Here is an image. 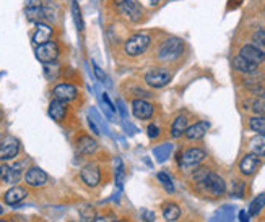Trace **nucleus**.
<instances>
[{
  "label": "nucleus",
  "instance_id": "f257e3e1",
  "mask_svg": "<svg viewBox=\"0 0 265 222\" xmlns=\"http://www.w3.org/2000/svg\"><path fill=\"white\" fill-rule=\"evenodd\" d=\"M205 159H207V151L202 148H187L182 151L181 154L176 156L178 166L181 170H184V172H190V170H193L196 167L202 166V163Z\"/></svg>",
  "mask_w": 265,
  "mask_h": 222
},
{
  "label": "nucleus",
  "instance_id": "f03ea898",
  "mask_svg": "<svg viewBox=\"0 0 265 222\" xmlns=\"http://www.w3.org/2000/svg\"><path fill=\"white\" fill-rule=\"evenodd\" d=\"M184 41L179 37H168L158 47L156 57L161 62H174L182 54H184Z\"/></svg>",
  "mask_w": 265,
  "mask_h": 222
},
{
  "label": "nucleus",
  "instance_id": "7ed1b4c3",
  "mask_svg": "<svg viewBox=\"0 0 265 222\" xmlns=\"http://www.w3.org/2000/svg\"><path fill=\"white\" fill-rule=\"evenodd\" d=\"M197 188L202 191V193H205L211 198H221V196H225L228 191V185H226L225 178L217 172H211L207 177V180Z\"/></svg>",
  "mask_w": 265,
  "mask_h": 222
},
{
  "label": "nucleus",
  "instance_id": "20e7f679",
  "mask_svg": "<svg viewBox=\"0 0 265 222\" xmlns=\"http://www.w3.org/2000/svg\"><path fill=\"white\" fill-rule=\"evenodd\" d=\"M150 44H151V37L145 33H138V34H134L132 37H129L126 41L124 52L129 57H138V55L147 52Z\"/></svg>",
  "mask_w": 265,
  "mask_h": 222
},
{
  "label": "nucleus",
  "instance_id": "39448f33",
  "mask_svg": "<svg viewBox=\"0 0 265 222\" xmlns=\"http://www.w3.org/2000/svg\"><path fill=\"white\" fill-rule=\"evenodd\" d=\"M80 178L88 188H98L103 181V169L96 163H90L81 167Z\"/></svg>",
  "mask_w": 265,
  "mask_h": 222
},
{
  "label": "nucleus",
  "instance_id": "423d86ee",
  "mask_svg": "<svg viewBox=\"0 0 265 222\" xmlns=\"http://www.w3.org/2000/svg\"><path fill=\"white\" fill-rule=\"evenodd\" d=\"M172 78V73L169 72L168 68L165 67H156V68H151L145 73V83L150 86V88H155V89H160V88H165Z\"/></svg>",
  "mask_w": 265,
  "mask_h": 222
},
{
  "label": "nucleus",
  "instance_id": "0eeeda50",
  "mask_svg": "<svg viewBox=\"0 0 265 222\" xmlns=\"http://www.w3.org/2000/svg\"><path fill=\"white\" fill-rule=\"evenodd\" d=\"M260 166H262V159L256 154L248 153V154H244L238 163V170L242 177H252L257 174Z\"/></svg>",
  "mask_w": 265,
  "mask_h": 222
},
{
  "label": "nucleus",
  "instance_id": "6e6552de",
  "mask_svg": "<svg viewBox=\"0 0 265 222\" xmlns=\"http://www.w3.org/2000/svg\"><path fill=\"white\" fill-rule=\"evenodd\" d=\"M34 54H36V58L39 60V62H43L44 65H47V64H54L56 62V60L59 58L60 50H59L57 43L49 41L46 44L38 46L36 50H34Z\"/></svg>",
  "mask_w": 265,
  "mask_h": 222
},
{
  "label": "nucleus",
  "instance_id": "1a4fd4ad",
  "mask_svg": "<svg viewBox=\"0 0 265 222\" xmlns=\"http://www.w3.org/2000/svg\"><path fill=\"white\" fill-rule=\"evenodd\" d=\"M20 153V139L15 136H5L0 141V160L7 163L18 156Z\"/></svg>",
  "mask_w": 265,
  "mask_h": 222
},
{
  "label": "nucleus",
  "instance_id": "9d476101",
  "mask_svg": "<svg viewBox=\"0 0 265 222\" xmlns=\"http://www.w3.org/2000/svg\"><path fill=\"white\" fill-rule=\"evenodd\" d=\"M132 114L138 120H151L155 115V106L148 103L147 99H134L132 100Z\"/></svg>",
  "mask_w": 265,
  "mask_h": 222
},
{
  "label": "nucleus",
  "instance_id": "9b49d317",
  "mask_svg": "<svg viewBox=\"0 0 265 222\" xmlns=\"http://www.w3.org/2000/svg\"><path fill=\"white\" fill-rule=\"evenodd\" d=\"M52 94H54V99L64 100V103L68 104V103H74L78 97V88L70 83H59L54 86Z\"/></svg>",
  "mask_w": 265,
  "mask_h": 222
},
{
  "label": "nucleus",
  "instance_id": "f8f14e48",
  "mask_svg": "<svg viewBox=\"0 0 265 222\" xmlns=\"http://www.w3.org/2000/svg\"><path fill=\"white\" fill-rule=\"evenodd\" d=\"M75 148H77V153L81 156H93L99 151L98 141L95 138H91L90 135L78 136V139L75 141Z\"/></svg>",
  "mask_w": 265,
  "mask_h": 222
},
{
  "label": "nucleus",
  "instance_id": "ddd939ff",
  "mask_svg": "<svg viewBox=\"0 0 265 222\" xmlns=\"http://www.w3.org/2000/svg\"><path fill=\"white\" fill-rule=\"evenodd\" d=\"M114 5L116 8L119 10V13L120 15H124L127 16L130 22H134L137 23L138 19L142 18V12H140V8L132 2V0H114Z\"/></svg>",
  "mask_w": 265,
  "mask_h": 222
},
{
  "label": "nucleus",
  "instance_id": "4468645a",
  "mask_svg": "<svg viewBox=\"0 0 265 222\" xmlns=\"http://www.w3.org/2000/svg\"><path fill=\"white\" fill-rule=\"evenodd\" d=\"M239 55L244 57L246 60H249V62L256 64V65H260L265 62V50L260 49L259 46L256 44H244L239 50Z\"/></svg>",
  "mask_w": 265,
  "mask_h": 222
},
{
  "label": "nucleus",
  "instance_id": "2eb2a0df",
  "mask_svg": "<svg viewBox=\"0 0 265 222\" xmlns=\"http://www.w3.org/2000/svg\"><path fill=\"white\" fill-rule=\"evenodd\" d=\"M47 180H49L47 174L41 167H29L25 174V181L29 187H34V188L44 187L47 184Z\"/></svg>",
  "mask_w": 265,
  "mask_h": 222
},
{
  "label": "nucleus",
  "instance_id": "dca6fc26",
  "mask_svg": "<svg viewBox=\"0 0 265 222\" xmlns=\"http://www.w3.org/2000/svg\"><path fill=\"white\" fill-rule=\"evenodd\" d=\"M208 128H210V124L208 122L199 120V122H196V124H192V125L187 127L186 133H184V138L187 141H199V139H202L203 136L207 135Z\"/></svg>",
  "mask_w": 265,
  "mask_h": 222
},
{
  "label": "nucleus",
  "instance_id": "f3484780",
  "mask_svg": "<svg viewBox=\"0 0 265 222\" xmlns=\"http://www.w3.org/2000/svg\"><path fill=\"white\" fill-rule=\"evenodd\" d=\"M22 178V170H20V166H8V164H2L0 166V180L4 184L8 185H15Z\"/></svg>",
  "mask_w": 265,
  "mask_h": 222
},
{
  "label": "nucleus",
  "instance_id": "a211bd4d",
  "mask_svg": "<svg viewBox=\"0 0 265 222\" xmlns=\"http://www.w3.org/2000/svg\"><path fill=\"white\" fill-rule=\"evenodd\" d=\"M28 196V190L25 187H12L10 190L5 191V195H4V201L8 205V206H16L20 205L22 201H25Z\"/></svg>",
  "mask_w": 265,
  "mask_h": 222
},
{
  "label": "nucleus",
  "instance_id": "6ab92c4d",
  "mask_svg": "<svg viewBox=\"0 0 265 222\" xmlns=\"http://www.w3.org/2000/svg\"><path fill=\"white\" fill-rule=\"evenodd\" d=\"M54 31L52 28H50V25L47 23H36V29H34V34H33V44L38 47L41 44H46L50 41V37H52Z\"/></svg>",
  "mask_w": 265,
  "mask_h": 222
},
{
  "label": "nucleus",
  "instance_id": "aec40b11",
  "mask_svg": "<svg viewBox=\"0 0 265 222\" xmlns=\"http://www.w3.org/2000/svg\"><path fill=\"white\" fill-rule=\"evenodd\" d=\"M67 112H68V106L64 100H59V99H52L49 104V109H47V114L49 117L56 120V122H62V120L67 117Z\"/></svg>",
  "mask_w": 265,
  "mask_h": 222
},
{
  "label": "nucleus",
  "instance_id": "412c9836",
  "mask_svg": "<svg viewBox=\"0 0 265 222\" xmlns=\"http://www.w3.org/2000/svg\"><path fill=\"white\" fill-rule=\"evenodd\" d=\"M161 214L166 222H178L182 216V209L174 201H166L161 205Z\"/></svg>",
  "mask_w": 265,
  "mask_h": 222
},
{
  "label": "nucleus",
  "instance_id": "4be33fe9",
  "mask_svg": "<svg viewBox=\"0 0 265 222\" xmlns=\"http://www.w3.org/2000/svg\"><path fill=\"white\" fill-rule=\"evenodd\" d=\"M189 127V118L187 115H178L174 120H172V124H171V130H169V133H171V138H174V139H179L184 136L186 133V130Z\"/></svg>",
  "mask_w": 265,
  "mask_h": 222
},
{
  "label": "nucleus",
  "instance_id": "5701e85b",
  "mask_svg": "<svg viewBox=\"0 0 265 222\" xmlns=\"http://www.w3.org/2000/svg\"><path fill=\"white\" fill-rule=\"evenodd\" d=\"M25 13H26V18L29 22H34V23H46V19L50 18V10L39 5V7H31V8H25Z\"/></svg>",
  "mask_w": 265,
  "mask_h": 222
},
{
  "label": "nucleus",
  "instance_id": "b1692460",
  "mask_svg": "<svg viewBox=\"0 0 265 222\" xmlns=\"http://www.w3.org/2000/svg\"><path fill=\"white\" fill-rule=\"evenodd\" d=\"M233 67L236 72L239 73H244V75H252V73H257V70H259V65L256 64H252L249 62V60H246L244 57H241L239 54L233 58Z\"/></svg>",
  "mask_w": 265,
  "mask_h": 222
},
{
  "label": "nucleus",
  "instance_id": "393cba45",
  "mask_svg": "<svg viewBox=\"0 0 265 222\" xmlns=\"http://www.w3.org/2000/svg\"><path fill=\"white\" fill-rule=\"evenodd\" d=\"M211 172H213V170L208 166H199V167H196L193 170H190V177H189L190 184L196 185V187H200Z\"/></svg>",
  "mask_w": 265,
  "mask_h": 222
},
{
  "label": "nucleus",
  "instance_id": "a878e982",
  "mask_svg": "<svg viewBox=\"0 0 265 222\" xmlns=\"http://www.w3.org/2000/svg\"><path fill=\"white\" fill-rule=\"evenodd\" d=\"M249 149L252 154L259 156L260 159L265 157V136L263 135H256L249 141Z\"/></svg>",
  "mask_w": 265,
  "mask_h": 222
},
{
  "label": "nucleus",
  "instance_id": "bb28decb",
  "mask_svg": "<svg viewBox=\"0 0 265 222\" xmlns=\"http://www.w3.org/2000/svg\"><path fill=\"white\" fill-rule=\"evenodd\" d=\"M248 128L256 135L265 136V115H252L248 120Z\"/></svg>",
  "mask_w": 265,
  "mask_h": 222
},
{
  "label": "nucleus",
  "instance_id": "cd10ccee",
  "mask_svg": "<svg viewBox=\"0 0 265 222\" xmlns=\"http://www.w3.org/2000/svg\"><path fill=\"white\" fill-rule=\"evenodd\" d=\"M263 209H265V193H260L259 196L254 198L252 203L249 205V216L256 217L262 213Z\"/></svg>",
  "mask_w": 265,
  "mask_h": 222
},
{
  "label": "nucleus",
  "instance_id": "c85d7f7f",
  "mask_svg": "<svg viewBox=\"0 0 265 222\" xmlns=\"http://www.w3.org/2000/svg\"><path fill=\"white\" fill-rule=\"evenodd\" d=\"M78 214H80V220L81 222H95V219L98 217V211L93 206H81L78 209Z\"/></svg>",
  "mask_w": 265,
  "mask_h": 222
},
{
  "label": "nucleus",
  "instance_id": "c756f323",
  "mask_svg": "<svg viewBox=\"0 0 265 222\" xmlns=\"http://www.w3.org/2000/svg\"><path fill=\"white\" fill-rule=\"evenodd\" d=\"M231 195L236 198H244L246 196V181L241 178H234L231 181Z\"/></svg>",
  "mask_w": 265,
  "mask_h": 222
},
{
  "label": "nucleus",
  "instance_id": "7c9ffc66",
  "mask_svg": "<svg viewBox=\"0 0 265 222\" xmlns=\"http://www.w3.org/2000/svg\"><path fill=\"white\" fill-rule=\"evenodd\" d=\"M249 110H252L256 115H265V99H260V97H254L249 100Z\"/></svg>",
  "mask_w": 265,
  "mask_h": 222
},
{
  "label": "nucleus",
  "instance_id": "2f4dec72",
  "mask_svg": "<svg viewBox=\"0 0 265 222\" xmlns=\"http://www.w3.org/2000/svg\"><path fill=\"white\" fill-rule=\"evenodd\" d=\"M156 178H158V181L161 184V187L165 188L168 193H174V184H172L169 174H166V172H158Z\"/></svg>",
  "mask_w": 265,
  "mask_h": 222
},
{
  "label": "nucleus",
  "instance_id": "473e14b6",
  "mask_svg": "<svg viewBox=\"0 0 265 222\" xmlns=\"http://www.w3.org/2000/svg\"><path fill=\"white\" fill-rule=\"evenodd\" d=\"M72 13H74V19H75V25L78 28V31H83L85 23H83V16H81V10H80V5H78L77 0L72 2Z\"/></svg>",
  "mask_w": 265,
  "mask_h": 222
},
{
  "label": "nucleus",
  "instance_id": "72a5a7b5",
  "mask_svg": "<svg viewBox=\"0 0 265 222\" xmlns=\"http://www.w3.org/2000/svg\"><path fill=\"white\" fill-rule=\"evenodd\" d=\"M252 44H256L265 50V29L263 28L257 29V31L252 34Z\"/></svg>",
  "mask_w": 265,
  "mask_h": 222
},
{
  "label": "nucleus",
  "instance_id": "f704fd0d",
  "mask_svg": "<svg viewBox=\"0 0 265 222\" xmlns=\"http://www.w3.org/2000/svg\"><path fill=\"white\" fill-rule=\"evenodd\" d=\"M116 164H117V169H116V172H114V175H116V184L120 188L122 187V181H124V177H126V170H124V164H122L120 159L116 160Z\"/></svg>",
  "mask_w": 265,
  "mask_h": 222
},
{
  "label": "nucleus",
  "instance_id": "c9c22d12",
  "mask_svg": "<svg viewBox=\"0 0 265 222\" xmlns=\"http://www.w3.org/2000/svg\"><path fill=\"white\" fill-rule=\"evenodd\" d=\"M147 133H148V136H150L151 139H156V138L161 135V130H160V127H158L156 124H150V125L147 127Z\"/></svg>",
  "mask_w": 265,
  "mask_h": 222
},
{
  "label": "nucleus",
  "instance_id": "e433bc0d",
  "mask_svg": "<svg viewBox=\"0 0 265 222\" xmlns=\"http://www.w3.org/2000/svg\"><path fill=\"white\" fill-rule=\"evenodd\" d=\"M93 70H95V75H96V78H99L101 82L103 83H106V79H108V76H106V73L103 72V70H101L98 65H96V62H93Z\"/></svg>",
  "mask_w": 265,
  "mask_h": 222
},
{
  "label": "nucleus",
  "instance_id": "4c0bfd02",
  "mask_svg": "<svg viewBox=\"0 0 265 222\" xmlns=\"http://www.w3.org/2000/svg\"><path fill=\"white\" fill-rule=\"evenodd\" d=\"M142 217H144L145 222H153V220H155V214L150 213L148 209H144V211H142Z\"/></svg>",
  "mask_w": 265,
  "mask_h": 222
},
{
  "label": "nucleus",
  "instance_id": "58836bf2",
  "mask_svg": "<svg viewBox=\"0 0 265 222\" xmlns=\"http://www.w3.org/2000/svg\"><path fill=\"white\" fill-rule=\"evenodd\" d=\"M113 216L109 214H98V217L95 219V222H113Z\"/></svg>",
  "mask_w": 265,
  "mask_h": 222
},
{
  "label": "nucleus",
  "instance_id": "ea45409f",
  "mask_svg": "<svg viewBox=\"0 0 265 222\" xmlns=\"http://www.w3.org/2000/svg\"><path fill=\"white\" fill-rule=\"evenodd\" d=\"M39 5H43V4H41V0H28V2H26V8L39 7Z\"/></svg>",
  "mask_w": 265,
  "mask_h": 222
},
{
  "label": "nucleus",
  "instance_id": "a19ab883",
  "mask_svg": "<svg viewBox=\"0 0 265 222\" xmlns=\"http://www.w3.org/2000/svg\"><path fill=\"white\" fill-rule=\"evenodd\" d=\"M113 222H127L126 219H113Z\"/></svg>",
  "mask_w": 265,
  "mask_h": 222
},
{
  "label": "nucleus",
  "instance_id": "79ce46f5",
  "mask_svg": "<svg viewBox=\"0 0 265 222\" xmlns=\"http://www.w3.org/2000/svg\"><path fill=\"white\" fill-rule=\"evenodd\" d=\"M158 2H160V0H150V4H151V5H156Z\"/></svg>",
  "mask_w": 265,
  "mask_h": 222
},
{
  "label": "nucleus",
  "instance_id": "37998d69",
  "mask_svg": "<svg viewBox=\"0 0 265 222\" xmlns=\"http://www.w3.org/2000/svg\"><path fill=\"white\" fill-rule=\"evenodd\" d=\"M4 213V209H2V205H0V214H2Z\"/></svg>",
  "mask_w": 265,
  "mask_h": 222
},
{
  "label": "nucleus",
  "instance_id": "c03bdc74",
  "mask_svg": "<svg viewBox=\"0 0 265 222\" xmlns=\"http://www.w3.org/2000/svg\"><path fill=\"white\" fill-rule=\"evenodd\" d=\"M0 120H2V110H0Z\"/></svg>",
  "mask_w": 265,
  "mask_h": 222
},
{
  "label": "nucleus",
  "instance_id": "a18cd8bd",
  "mask_svg": "<svg viewBox=\"0 0 265 222\" xmlns=\"http://www.w3.org/2000/svg\"><path fill=\"white\" fill-rule=\"evenodd\" d=\"M0 222H7V220H2V219H0Z\"/></svg>",
  "mask_w": 265,
  "mask_h": 222
},
{
  "label": "nucleus",
  "instance_id": "49530a36",
  "mask_svg": "<svg viewBox=\"0 0 265 222\" xmlns=\"http://www.w3.org/2000/svg\"><path fill=\"white\" fill-rule=\"evenodd\" d=\"M263 13H265V8H263Z\"/></svg>",
  "mask_w": 265,
  "mask_h": 222
}]
</instances>
